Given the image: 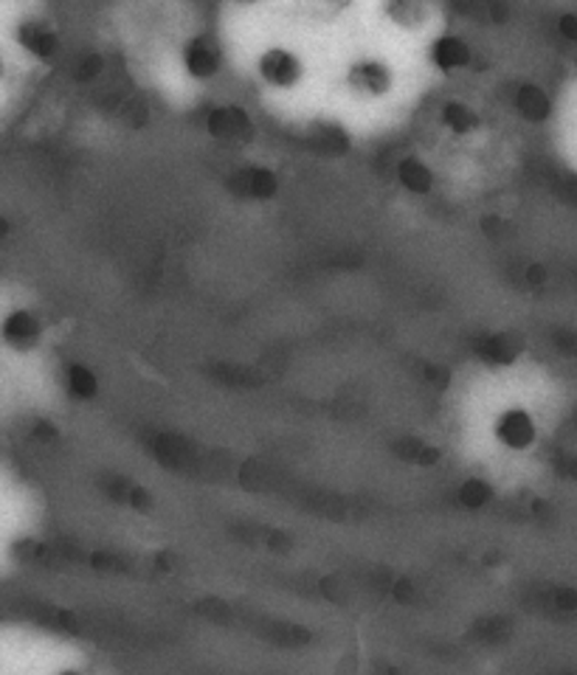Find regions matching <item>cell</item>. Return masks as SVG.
<instances>
[{"mask_svg": "<svg viewBox=\"0 0 577 675\" xmlns=\"http://www.w3.org/2000/svg\"><path fill=\"white\" fill-rule=\"evenodd\" d=\"M220 65V54L211 43L206 40H195V43L186 48V68L192 70L195 76H211Z\"/></svg>", "mask_w": 577, "mask_h": 675, "instance_id": "cell-8", "label": "cell"}, {"mask_svg": "<svg viewBox=\"0 0 577 675\" xmlns=\"http://www.w3.org/2000/svg\"><path fill=\"white\" fill-rule=\"evenodd\" d=\"M209 133L222 141H251L254 139V124L240 108H217L209 113Z\"/></svg>", "mask_w": 577, "mask_h": 675, "instance_id": "cell-1", "label": "cell"}, {"mask_svg": "<svg viewBox=\"0 0 577 675\" xmlns=\"http://www.w3.org/2000/svg\"><path fill=\"white\" fill-rule=\"evenodd\" d=\"M476 355L490 363H499V367H508L519 358V352L524 349V338L513 333H501V335H490V338H479L473 344Z\"/></svg>", "mask_w": 577, "mask_h": 675, "instance_id": "cell-2", "label": "cell"}, {"mask_svg": "<svg viewBox=\"0 0 577 675\" xmlns=\"http://www.w3.org/2000/svg\"><path fill=\"white\" fill-rule=\"evenodd\" d=\"M526 282L530 284H544L546 282V268L530 265L526 268Z\"/></svg>", "mask_w": 577, "mask_h": 675, "instance_id": "cell-28", "label": "cell"}, {"mask_svg": "<svg viewBox=\"0 0 577 675\" xmlns=\"http://www.w3.org/2000/svg\"><path fill=\"white\" fill-rule=\"evenodd\" d=\"M153 456L159 461H164L166 467H172V470H192V467H195V450H192L189 443H184L181 436H155Z\"/></svg>", "mask_w": 577, "mask_h": 675, "instance_id": "cell-4", "label": "cell"}, {"mask_svg": "<svg viewBox=\"0 0 577 675\" xmlns=\"http://www.w3.org/2000/svg\"><path fill=\"white\" fill-rule=\"evenodd\" d=\"M490 496H493V492H490V487L479 479L465 481L462 490H459V501H462L465 507H470V510H479V507L488 504Z\"/></svg>", "mask_w": 577, "mask_h": 675, "instance_id": "cell-17", "label": "cell"}, {"mask_svg": "<svg viewBox=\"0 0 577 675\" xmlns=\"http://www.w3.org/2000/svg\"><path fill=\"white\" fill-rule=\"evenodd\" d=\"M499 439L510 448H526V445L535 439L533 420L526 417L524 411H508L504 417L499 420V428H496Z\"/></svg>", "mask_w": 577, "mask_h": 675, "instance_id": "cell-5", "label": "cell"}, {"mask_svg": "<svg viewBox=\"0 0 577 675\" xmlns=\"http://www.w3.org/2000/svg\"><path fill=\"white\" fill-rule=\"evenodd\" d=\"M130 504L141 512L153 510V499H150V492H146L144 487H133V492H130Z\"/></svg>", "mask_w": 577, "mask_h": 675, "instance_id": "cell-22", "label": "cell"}, {"mask_svg": "<svg viewBox=\"0 0 577 675\" xmlns=\"http://www.w3.org/2000/svg\"><path fill=\"white\" fill-rule=\"evenodd\" d=\"M99 70H102V57H99V54H90V57H85L83 63H79L77 79L79 83H88V79H94Z\"/></svg>", "mask_w": 577, "mask_h": 675, "instance_id": "cell-21", "label": "cell"}, {"mask_svg": "<svg viewBox=\"0 0 577 675\" xmlns=\"http://www.w3.org/2000/svg\"><path fill=\"white\" fill-rule=\"evenodd\" d=\"M124 116H128L130 124L141 127L146 121V108H144V105H141V101H130L128 108H124Z\"/></svg>", "mask_w": 577, "mask_h": 675, "instance_id": "cell-25", "label": "cell"}, {"mask_svg": "<svg viewBox=\"0 0 577 675\" xmlns=\"http://www.w3.org/2000/svg\"><path fill=\"white\" fill-rule=\"evenodd\" d=\"M504 14H508V9H504V7H493V20H504Z\"/></svg>", "mask_w": 577, "mask_h": 675, "instance_id": "cell-31", "label": "cell"}, {"mask_svg": "<svg viewBox=\"0 0 577 675\" xmlns=\"http://www.w3.org/2000/svg\"><path fill=\"white\" fill-rule=\"evenodd\" d=\"M482 226H485V231H488L490 237H493V233H501V228H504V222H501L499 217H485Z\"/></svg>", "mask_w": 577, "mask_h": 675, "instance_id": "cell-29", "label": "cell"}, {"mask_svg": "<svg viewBox=\"0 0 577 675\" xmlns=\"http://www.w3.org/2000/svg\"><path fill=\"white\" fill-rule=\"evenodd\" d=\"M443 116H445V124H448L450 130H457V133H468L470 127L476 124V116L470 113L465 105H459V101H450Z\"/></svg>", "mask_w": 577, "mask_h": 675, "instance_id": "cell-19", "label": "cell"}, {"mask_svg": "<svg viewBox=\"0 0 577 675\" xmlns=\"http://www.w3.org/2000/svg\"><path fill=\"white\" fill-rule=\"evenodd\" d=\"M211 374H215L217 380H222L226 385H257V378L248 369H235V367H217L211 369Z\"/></svg>", "mask_w": 577, "mask_h": 675, "instance_id": "cell-20", "label": "cell"}, {"mask_svg": "<svg viewBox=\"0 0 577 675\" xmlns=\"http://www.w3.org/2000/svg\"><path fill=\"white\" fill-rule=\"evenodd\" d=\"M560 34H564V37H569L571 43H577V18H575V14H566V18H560Z\"/></svg>", "mask_w": 577, "mask_h": 675, "instance_id": "cell-27", "label": "cell"}, {"mask_svg": "<svg viewBox=\"0 0 577 675\" xmlns=\"http://www.w3.org/2000/svg\"><path fill=\"white\" fill-rule=\"evenodd\" d=\"M65 675H79V673H65Z\"/></svg>", "mask_w": 577, "mask_h": 675, "instance_id": "cell-32", "label": "cell"}, {"mask_svg": "<svg viewBox=\"0 0 577 675\" xmlns=\"http://www.w3.org/2000/svg\"><path fill=\"white\" fill-rule=\"evenodd\" d=\"M473 636L488 644H499L510 636V622L508 619H482L473 625Z\"/></svg>", "mask_w": 577, "mask_h": 675, "instance_id": "cell-16", "label": "cell"}, {"mask_svg": "<svg viewBox=\"0 0 577 675\" xmlns=\"http://www.w3.org/2000/svg\"><path fill=\"white\" fill-rule=\"evenodd\" d=\"M398 175L400 181H403V186L412 192H417V195H423V192L432 189V172H428V166L420 164L417 159H406V161H400L398 166Z\"/></svg>", "mask_w": 577, "mask_h": 675, "instance_id": "cell-12", "label": "cell"}, {"mask_svg": "<svg viewBox=\"0 0 577 675\" xmlns=\"http://www.w3.org/2000/svg\"><path fill=\"white\" fill-rule=\"evenodd\" d=\"M356 85H361L369 94H381L387 88V70L381 65H358L356 74H352Z\"/></svg>", "mask_w": 577, "mask_h": 675, "instance_id": "cell-15", "label": "cell"}, {"mask_svg": "<svg viewBox=\"0 0 577 675\" xmlns=\"http://www.w3.org/2000/svg\"><path fill=\"white\" fill-rule=\"evenodd\" d=\"M262 74H265V79H271V83L276 85H291L298 79V63L287 51H271V54H265V59H262Z\"/></svg>", "mask_w": 577, "mask_h": 675, "instance_id": "cell-6", "label": "cell"}, {"mask_svg": "<svg viewBox=\"0 0 577 675\" xmlns=\"http://www.w3.org/2000/svg\"><path fill=\"white\" fill-rule=\"evenodd\" d=\"M20 40H23V45H26L29 51H34L37 57H54L59 48L57 37H54L52 32H45L43 25H23V29H20Z\"/></svg>", "mask_w": 577, "mask_h": 675, "instance_id": "cell-11", "label": "cell"}, {"mask_svg": "<svg viewBox=\"0 0 577 675\" xmlns=\"http://www.w3.org/2000/svg\"><path fill=\"white\" fill-rule=\"evenodd\" d=\"M200 613H206V617H211V619H229V608L217 600L200 602Z\"/></svg>", "mask_w": 577, "mask_h": 675, "instance_id": "cell-24", "label": "cell"}, {"mask_svg": "<svg viewBox=\"0 0 577 675\" xmlns=\"http://www.w3.org/2000/svg\"><path fill=\"white\" fill-rule=\"evenodd\" d=\"M394 454L400 456V459L406 461H417V465H434V461L439 459V450L437 448H428V445L417 443V439H400L398 445H394Z\"/></svg>", "mask_w": 577, "mask_h": 675, "instance_id": "cell-14", "label": "cell"}, {"mask_svg": "<svg viewBox=\"0 0 577 675\" xmlns=\"http://www.w3.org/2000/svg\"><path fill=\"white\" fill-rule=\"evenodd\" d=\"M434 63L445 70L462 68L470 63V48L457 37H443L434 45Z\"/></svg>", "mask_w": 577, "mask_h": 675, "instance_id": "cell-9", "label": "cell"}, {"mask_svg": "<svg viewBox=\"0 0 577 675\" xmlns=\"http://www.w3.org/2000/svg\"><path fill=\"white\" fill-rule=\"evenodd\" d=\"M68 389L77 394V398H94V394H96V378L90 374V369L70 367L68 369Z\"/></svg>", "mask_w": 577, "mask_h": 675, "instance_id": "cell-18", "label": "cell"}, {"mask_svg": "<svg viewBox=\"0 0 577 675\" xmlns=\"http://www.w3.org/2000/svg\"><path fill=\"white\" fill-rule=\"evenodd\" d=\"M229 189L240 197H271L276 192V175L268 170H240L229 177Z\"/></svg>", "mask_w": 577, "mask_h": 675, "instance_id": "cell-3", "label": "cell"}, {"mask_svg": "<svg viewBox=\"0 0 577 675\" xmlns=\"http://www.w3.org/2000/svg\"><path fill=\"white\" fill-rule=\"evenodd\" d=\"M37 439H57V431L48 423H37Z\"/></svg>", "mask_w": 577, "mask_h": 675, "instance_id": "cell-30", "label": "cell"}, {"mask_svg": "<svg viewBox=\"0 0 577 675\" xmlns=\"http://www.w3.org/2000/svg\"><path fill=\"white\" fill-rule=\"evenodd\" d=\"M313 146H316L318 152H327V155H338V152L347 150L349 141L341 127L316 124L313 127Z\"/></svg>", "mask_w": 577, "mask_h": 675, "instance_id": "cell-13", "label": "cell"}, {"mask_svg": "<svg viewBox=\"0 0 577 675\" xmlns=\"http://www.w3.org/2000/svg\"><path fill=\"white\" fill-rule=\"evenodd\" d=\"M90 563H94L96 568H102V571H121L119 557H113V555H94L90 557Z\"/></svg>", "mask_w": 577, "mask_h": 675, "instance_id": "cell-26", "label": "cell"}, {"mask_svg": "<svg viewBox=\"0 0 577 675\" xmlns=\"http://www.w3.org/2000/svg\"><path fill=\"white\" fill-rule=\"evenodd\" d=\"M515 108L530 121H544L549 116V99L535 85H524V88H519V96H515Z\"/></svg>", "mask_w": 577, "mask_h": 675, "instance_id": "cell-10", "label": "cell"}, {"mask_svg": "<svg viewBox=\"0 0 577 675\" xmlns=\"http://www.w3.org/2000/svg\"><path fill=\"white\" fill-rule=\"evenodd\" d=\"M394 597L400 602H414L417 600V588H414L412 580H398L394 583Z\"/></svg>", "mask_w": 577, "mask_h": 675, "instance_id": "cell-23", "label": "cell"}, {"mask_svg": "<svg viewBox=\"0 0 577 675\" xmlns=\"http://www.w3.org/2000/svg\"><path fill=\"white\" fill-rule=\"evenodd\" d=\"M3 335H7V341L18 349L34 347L40 338V324L37 318H32L29 313H14L7 322V327H3Z\"/></svg>", "mask_w": 577, "mask_h": 675, "instance_id": "cell-7", "label": "cell"}]
</instances>
